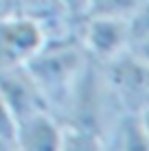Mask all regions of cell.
<instances>
[{
    "instance_id": "obj_5",
    "label": "cell",
    "mask_w": 149,
    "mask_h": 151,
    "mask_svg": "<svg viewBox=\"0 0 149 151\" xmlns=\"http://www.w3.org/2000/svg\"><path fill=\"white\" fill-rule=\"evenodd\" d=\"M0 96L4 99L9 110L13 112L15 123L40 110H50L44 92L40 90V86L31 77L27 66L0 70Z\"/></svg>"
},
{
    "instance_id": "obj_18",
    "label": "cell",
    "mask_w": 149,
    "mask_h": 151,
    "mask_svg": "<svg viewBox=\"0 0 149 151\" xmlns=\"http://www.w3.org/2000/svg\"><path fill=\"white\" fill-rule=\"evenodd\" d=\"M143 110H149V96H147V101H145V107Z\"/></svg>"
},
{
    "instance_id": "obj_15",
    "label": "cell",
    "mask_w": 149,
    "mask_h": 151,
    "mask_svg": "<svg viewBox=\"0 0 149 151\" xmlns=\"http://www.w3.org/2000/svg\"><path fill=\"white\" fill-rule=\"evenodd\" d=\"M13 11H15V2L13 0H0V18H4V15H9Z\"/></svg>"
},
{
    "instance_id": "obj_6",
    "label": "cell",
    "mask_w": 149,
    "mask_h": 151,
    "mask_svg": "<svg viewBox=\"0 0 149 151\" xmlns=\"http://www.w3.org/2000/svg\"><path fill=\"white\" fill-rule=\"evenodd\" d=\"M61 118L50 110H40L18 121L15 151H61Z\"/></svg>"
},
{
    "instance_id": "obj_9",
    "label": "cell",
    "mask_w": 149,
    "mask_h": 151,
    "mask_svg": "<svg viewBox=\"0 0 149 151\" xmlns=\"http://www.w3.org/2000/svg\"><path fill=\"white\" fill-rule=\"evenodd\" d=\"M105 149L103 136L81 125L64 123L61 134V151H101Z\"/></svg>"
},
{
    "instance_id": "obj_12",
    "label": "cell",
    "mask_w": 149,
    "mask_h": 151,
    "mask_svg": "<svg viewBox=\"0 0 149 151\" xmlns=\"http://www.w3.org/2000/svg\"><path fill=\"white\" fill-rule=\"evenodd\" d=\"M15 127H18V123H15L13 112L0 96V140H4L13 151H15Z\"/></svg>"
},
{
    "instance_id": "obj_8",
    "label": "cell",
    "mask_w": 149,
    "mask_h": 151,
    "mask_svg": "<svg viewBox=\"0 0 149 151\" xmlns=\"http://www.w3.org/2000/svg\"><path fill=\"white\" fill-rule=\"evenodd\" d=\"M105 149L110 151H149L147 132L140 112L123 110L105 132Z\"/></svg>"
},
{
    "instance_id": "obj_2",
    "label": "cell",
    "mask_w": 149,
    "mask_h": 151,
    "mask_svg": "<svg viewBox=\"0 0 149 151\" xmlns=\"http://www.w3.org/2000/svg\"><path fill=\"white\" fill-rule=\"evenodd\" d=\"M46 44V31L37 18L13 11L0 18V70L27 66Z\"/></svg>"
},
{
    "instance_id": "obj_13",
    "label": "cell",
    "mask_w": 149,
    "mask_h": 151,
    "mask_svg": "<svg viewBox=\"0 0 149 151\" xmlns=\"http://www.w3.org/2000/svg\"><path fill=\"white\" fill-rule=\"evenodd\" d=\"M90 2L92 0H61L64 11L75 20H83L90 11Z\"/></svg>"
},
{
    "instance_id": "obj_14",
    "label": "cell",
    "mask_w": 149,
    "mask_h": 151,
    "mask_svg": "<svg viewBox=\"0 0 149 151\" xmlns=\"http://www.w3.org/2000/svg\"><path fill=\"white\" fill-rule=\"evenodd\" d=\"M130 50H134V53L140 57V59H145L147 64H149V40H145V42H138V44H134Z\"/></svg>"
},
{
    "instance_id": "obj_16",
    "label": "cell",
    "mask_w": 149,
    "mask_h": 151,
    "mask_svg": "<svg viewBox=\"0 0 149 151\" xmlns=\"http://www.w3.org/2000/svg\"><path fill=\"white\" fill-rule=\"evenodd\" d=\"M140 116H143V125H145L147 140H149V110H140Z\"/></svg>"
},
{
    "instance_id": "obj_7",
    "label": "cell",
    "mask_w": 149,
    "mask_h": 151,
    "mask_svg": "<svg viewBox=\"0 0 149 151\" xmlns=\"http://www.w3.org/2000/svg\"><path fill=\"white\" fill-rule=\"evenodd\" d=\"M15 11L29 13L40 20V24L46 31V40L66 37L77 31L79 20L70 18L61 7V0H13Z\"/></svg>"
},
{
    "instance_id": "obj_11",
    "label": "cell",
    "mask_w": 149,
    "mask_h": 151,
    "mask_svg": "<svg viewBox=\"0 0 149 151\" xmlns=\"http://www.w3.org/2000/svg\"><path fill=\"white\" fill-rule=\"evenodd\" d=\"M125 22H127V31H130V44L132 46L138 44V42L149 40V0L143 2Z\"/></svg>"
},
{
    "instance_id": "obj_17",
    "label": "cell",
    "mask_w": 149,
    "mask_h": 151,
    "mask_svg": "<svg viewBox=\"0 0 149 151\" xmlns=\"http://www.w3.org/2000/svg\"><path fill=\"white\" fill-rule=\"evenodd\" d=\"M0 151H13V149L9 147V145L4 142V140H0Z\"/></svg>"
},
{
    "instance_id": "obj_1",
    "label": "cell",
    "mask_w": 149,
    "mask_h": 151,
    "mask_svg": "<svg viewBox=\"0 0 149 151\" xmlns=\"http://www.w3.org/2000/svg\"><path fill=\"white\" fill-rule=\"evenodd\" d=\"M90 61L92 59L81 44L79 33L46 40V44L29 59L27 70L44 92L50 112H55L57 116L61 114L75 83L79 81Z\"/></svg>"
},
{
    "instance_id": "obj_4",
    "label": "cell",
    "mask_w": 149,
    "mask_h": 151,
    "mask_svg": "<svg viewBox=\"0 0 149 151\" xmlns=\"http://www.w3.org/2000/svg\"><path fill=\"white\" fill-rule=\"evenodd\" d=\"M79 40L86 53L96 64H107L121 53L130 50V31L127 22L105 15H86L79 22Z\"/></svg>"
},
{
    "instance_id": "obj_10",
    "label": "cell",
    "mask_w": 149,
    "mask_h": 151,
    "mask_svg": "<svg viewBox=\"0 0 149 151\" xmlns=\"http://www.w3.org/2000/svg\"><path fill=\"white\" fill-rule=\"evenodd\" d=\"M147 0H92L88 15H105V18L127 20Z\"/></svg>"
},
{
    "instance_id": "obj_3",
    "label": "cell",
    "mask_w": 149,
    "mask_h": 151,
    "mask_svg": "<svg viewBox=\"0 0 149 151\" xmlns=\"http://www.w3.org/2000/svg\"><path fill=\"white\" fill-rule=\"evenodd\" d=\"M105 81L110 86L121 110L140 112L149 96V64L134 50H125L107 64H101Z\"/></svg>"
}]
</instances>
